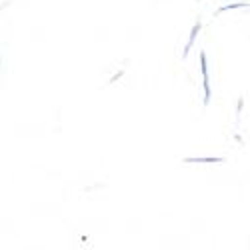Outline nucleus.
I'll return each mask as SVG.
<instances>
[{
	"mask_svg": "<svg viewBox=\"0 0 250 250\" xmlns=\"http://www.w3.org/2000/svg\"><path fill=\"white\" fill-rule=\"evenodd\" d=\"M202 62V78H204V90H206V102L210 98V84H208V68H206V54H200Z\"/></svg>",
	"mask_w": 250,
	"mask_h": 250,
	"instance_id": "nucleus-1",
	"label": "nucleus"
}]
</instances>
